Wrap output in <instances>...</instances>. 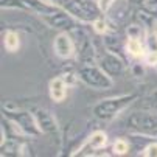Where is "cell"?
I'll return each mask as SVG.
<instances>
[{"mask_svg": "<svg viewBox=\"0 0 157 157\" xmlns=\"http://www.w3.org/2000/svg\"><path fill=\"white\" fill-rule=\"evenodd\" d=\"M56 2L59 6L84 22H94L100 16V10L92 0H55V3Z\"/></svg>", "mask_w": 157, "mask_h": 157, "instance_id": "cell-1", "label": "cell"}, {"mask_svg": "<svg viewBox=\"0 0 157 157\" xmlns=\"http://www.w3.org/2000/svg\"><path fill=\"white\" fill-rule=\"evenodd\" d=\"M134 98H136V95H126V97H120V98L104 100L94 107V114L101 120H110V118H114L123 107H126Z\"/></svg>", "mask_w": 157, "mask_h": 157, "instance_id": "cell-2", "label": "cell"}, {"mask_svg": "<svg viewBox=\"0 0 157 157\" xmlns=\"http://www.w3.org/2000/svg\"><path fill=\"white\" fill-rule=\"evenodd\" d=\"M79 78L95 89H109L112 86V79L104 70H100L92 65H84L79 69Z\"/></svg>", "mask_w": 157, "mask_h": 157, "instance_id": "cell-3", "label": "cell"}, {"mask_svg": "<svg viewBox=\"0 0 157 157\" xmlns=\"http://www.w3.org/2000/svg\"><path fill=\"white\" fill-rule=\"evenodd\" d=\"M128 126L139 132L157 134V114L148 112H134L128 118Z\"/></svg>", "mask_w": 157, "mask_h": 157, "instance_id": "cell-4", "label": "cell"}, {"mask_svg": "<svg viewBox=\"0 0 157 157\" xmlns=\"http://www.w3.org/2000/svg\"><path fill=\"white\" fill-rule=\"evenodd\" d=\"M6 114L24 129L27 134H31V136H37L39 134V126L36 123V120H33V117L27 112H19V114H14V112H6Z\"/></svg>", "mask_w": 157, "mask_h": 157, "instance_id": "cell-5", "label": "cell"}, {"mask_svg": "<svg viewBox=\"0 0 157 157\" xmlns=\"http://www.w3.org/2000/svg\"><path fill=\"white\" fill-rule=\"evenodd\" d=\"M55 52H56L58 56H61L64 59L73 56V53H75V44H73V40L70 39L69 34L61 33L59 36H56V39H55Z\"/></svg>", "mask_w": 157, "mask_h": 157, "instance_id": "cell-6", "label": "cell"}, {"mask_svg": "<svg viewBox=\"0 0 157 157\" xmlns=\"http://www.w3.org/2000/svg\"><path fill=\"white\" fill-rule=\"evenodd\" d=\"M44 19H45V22L53 27V28H58V30H72L75 28V22L73 19L65 14V13H55V14H50V16H44Z\"/></svg>", "mask_w": 157, "mask_h": 157, "instance_id": "cell-7", "label": "cell"}, {"mask_svg": "<svg viewBox=\"0 0 157 157\" xmlns=\"http://www.w3.org/2000/svg\"><path fill=\"white\" fill-rule=\"evenodd\" d=\"M101 69L107 73V75H110V76H114V75H120V73H123V70H124V64H123V61L118 58V56H115V55H106V56H103V59H101Z\"/></svg>", "mask_w": 157, "mask_h": 157, "instance_id": "cell-8", "label": "cell"}, {"mask_svg": "<svg viewBox=\"0 0 157 157\" xmlns=\"http://www.w3.org/2000/svg\"><path fill=\"white\" fill-rule=\"evenodd\" d=\"M34 120L40 129V132H55L56 131V123L52 117V114H48L47 110H44V109H39L36 110V114H34Z\"/></svg>", "mask_w": 157, "mask_h": 157, "instance_id": "cell-9", "label": "cell"}, {"mask_svg": "<svg viewBox=\"0 0 157 157\" xmlns=\"http://www.w3.org/2000/svg\"><path fill=\"white\" fill-rule=\"evenodd\" d=\"M24 3L27 5V8H30L34 13H39L42 16H48V14L58 13L56 6H52V5H48L45 2H40V0H24Z\"/></svg>", "mask_w": 157, "mask_h": 157, "instance_id": "cell-10", "label": "cell"}, {"mask_svg": "<svg viewBox=\"0 0 157 157\" xmlns=\"http://www.w3.org/2000/svg\"><path fill=\"white\" fill-rule=\"evenodd\" d=\"M67 95V86L64 82L62 78H55L52 79L50 82V97L55 100V101H62Z\"/></svg>", "mask_w": 157, "mask_h": 157, "instance_id": "cell-11", "label": "cell"}, {"mask_svg": "<svg viewBox=\"0 0 157 157\" xmlns=\"http://www.w3.org/2000/svg\"><path fill=\"white\" fill-rule=\"evenodd\" d=\"M106 143H107L106 134L101 132V131H97V132H94L90 136V139H89V142H87V146L94 148V149H98V148H103Z\"/></svg>", "mask_w": 157, "mask_h": 157, "instance_id": "cell-12", "label": "cell"}, {"mask_svg": "<svg viewBox=\"0 0 157 157\" xmlns=\"http://www.w3.org/2000/svg\"><path fill=\"white\" fill-rule=\"evenodd\" d=\"M126 48H128V52H129L132 56H136V58H139V56L143 55V44H142L137 37H134V36L129 37Z\"/></svg>", "mask_w": 157, "mask_h": 157, "instance_id": "cell-13", "label": "cell"}, {"mask_svg": "<svg viewBox=\"0 0 157 157\" xmlns=\"http://www.w3.org/2000/svg\"><path fill=\"white\" fill-rule=\"evenodd\" d=\"M3 44H5V48L8 52H16L20 45V42H19V36L14 33V31H8L5 34V39H3Z\"/></svg>", "mask_w": 157, "mask_h": 157, "instance_id": "cell-14", "label": "cell"}, {"mask_svg": "<svg viewBox=\"0 0 157 157\" xmlns=\"http://www.w3.org/2000/svg\"><path fill=\"white\" fill-rule=\"evenodd\" d=\"M143 106L146 109H151V110H155L157 112V90L152 92L151 95H148L145 100H143Z\"/></svg>", "mask_w": 157, "mask_h": 157, "instance_id": "cell-15", "label": "cell"}, {"mask_svg": "<svg viewBox=\"0 0 157 157\" xmlns=\"http://www.w3.org/2000/svg\"><path fill=\"white\" fill-rule=\"evenodd\" d=\"M2 149H3V155L5 154H8V155H17L19 154V145L17 143H14V142H8L6 145L5 143H2Z\"/></svg>", "mask_w": 157, "mask_h": 157, "instance_id": "cell-16", "label": "cell"}, {"mask_svg": "<svg viewBox=\"0 0 157 157\" xmlns=\"http://www.w3.org/2000/svg\"><path fill=\"white\" fill-rule=\"evenodd\" d=\"M129 151V143L126 140H117L115 145H114V152L115 154H126Z\"/></svg>", "mask_w": 157, "mask_h": 157, "instance_id": "cell-17", "label": "cell"}, {"mask_svg": "<svg viewBox=\"0 0 157 157\" xmlns=\"http://www.w3.org/2000/svg\"><path fill=\"white\" fill-rule=\"evenodd\" d=\"M142 154L146 155V157H157V143H151V145H148Z\"/></svg>", "mask_w": 157, "mask_h": 157, "instance_id": "cell-18", "label": "cell"}, {"mask_svg": "<svg viewBox=\"0 0 157 157\" xmlns=\"http://www.w3.org/2000/svg\"><path fill=\"white\" fill-rule=\"evenodd\" d=\"M94 27H95V30H97L98 33H106V31H107V24H106L103 19L94 20Z\"/></svg>", "mask_w": 157, "mask_h": 157, "instance_id": "cell-19", "label": "cell"}, {"mask_svg": "<svg viewBox=\"0 0 157 157\" xmlns=\"http://www.w3.org/2000/svg\"><path fill=\"white\" fill-rule=\"evenodd\" d=\"M114 2H115V0H98V6H100L101 11H107Z\"/></svg>", "mask_w": 157, "mask_h": 157, "instance_id": "cell-20", "label": "cell"}, {"mask_svg": "<svg viewBox=\"0 0 157 157\" xmlns=\"http://www.w3.org/2000/svg\"><path fill=\"white\" fill-rule=\"evenodd\" d=\"M145 3L151 10H157V0H145Z\"/></svg>", "mask_w": 157, "mask_h": 157, "instance_id": "cell-21", "label": "cell"}, {"mask_svg": "<svg viewBox=\"0 0 157 157\" xmlns=\"http://www.w3.org/2000/svg\"><path fill=\"white\" fill-rule=\"evenodd\" d=\"M131 3H134V5H140V3H143L145 0H129Z\"/></svg>", "mask_w": 157, "mask_h": 157, "instance_id": "cell-22", "label": "cell"}]
</instances>
